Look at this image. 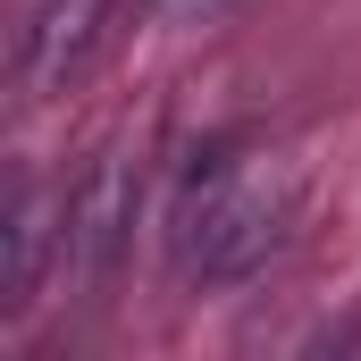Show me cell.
<instances>
[{
    "label": "cell",
    "instance_id": "cell-1",
    "mask_svg": "<svg viewBox=\"0 0 361 361\" xmlns=\"http://www.w3.org/2000/svg\"><path fill=\"white\" fill-rule=\"evenodd\" d=\"M286 219H294V193L269 169H244V160H219L202 177H185L177 219H169V252L185 277L202 286H227V277H252L286 244Z\"/></svg>",
    "mask_w": 361,
    "mask_h": 361
},
{
    "label": "cell",
    "instance_id": "cell-2",
    "mask_svg": "<svg viewBox=\"0 0 361 361\" xmlns=\"http://www.w3.org/2000/svg\"><path fill=\"white\" fill-rule=\"evenodd\" d=\"M92 17H101V0H34L25 8V25H17V92L25 101H51L76 76V59L92 51Z\"/></svg>",
    "mask_w": 361,
    "mask_h": 361
},
{
    "label": "cell",
    "instance_id": "cell-3",
    "mask_svg": "<svg viewBox=\"0 0 361 361\" xmlns=\"http://www.w3.org/2000/svg\"><path fill=\"white\" fill-rule=\"evenodd\" d=\"M8 261H0V311H25L34 302V277H42V252H51V193L34 177L8 185V227H0Z\"/></svg>",
    "mask_w": 361,
    "mask_h": 361
},
{
    "label": "cell",
    "instance_id": "cell-4",
    "mask_svg": "<svg viewBox=\"0 0 361 361\" xmlns=\"http://www.w3.org/2000/svg\"><path fill=\"white\" fill-rule=\"evenodd\" d=\"M118 219H126V169L118 160H101L85 185V202H76V261L101 269L109 261V244H118Z\"/></svg>",
    "mask_w": 361,
    "mask_h": 361
}]
</instances>
